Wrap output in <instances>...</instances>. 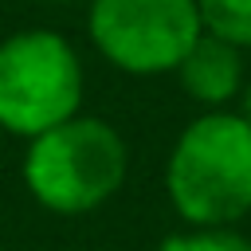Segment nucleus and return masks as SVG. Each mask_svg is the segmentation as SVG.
Wrapping results in <instances>:
<instances>
[{
	"label": "nucleus",
	"mask_w": 251,
	"mask_h": 251,
	"mask_svg": "<svg viewBox=\"0 0 251 251\" xmlns=\"http://www.w3.org/2000/svg\"><path fill=\"white\" fill-rule=\"evenodd\" d=\"M165 192L188 227H231L251 212V126L231 110L192 118L165 161Z\"/></svg>",
	"instance_id": "nucleus-1"
},
{
	"label": "nucleus",
	"mask_w": 251,
	"mask_h": 251,
	"mask_svg": "<svg viewBox=\"0 0 251 251\" xmlns=\"http://www.w3.org/2000/svg\"><path fill=\"white\" fill-rule=\"evenodd\" d=\"M126 137L106 118L75 114L27 141L20 173L39 208L55 216H82L102 208L126 184Z\"/></svg>",
	"instance_id": "nucleus-2"
},
{
	"label": "nucleus",
	"mask_w": 251,
	"mask_h": 251,
	"mask_svg": "<svg viewBox=\"0 0 251 251\" xmlns=\"http://www.w3.org/2000/svg\"><path fill=\"white\" fill-rule=\"evenodd\" d=\"M82 59L51 27H24L0 39V129L31 141L35 133L82 114Z\"/></svg>",
	"instance_id": "nucleus-3"
},
{
	"label": "nucleus",
	"mask_w": 251,
	"mask_h": 251,
	"mask_svg": "<svg viewBox=\"0 0 251 251\" xmlns=\"http://www.w3.org/2000/svg\"><path fill=\"white\" fill-rule=\"evenodd\" d=\"M94 51L122 75H173L200 35L196 0H90Z\"/></svg>",
	"instance_id": "nucleus-4"
},
{
	"label": "nucleus",
	"mask_w": 251,
	"mask_h": 251,
	"mask_svg": "<svg viewBox=\"0 0 251 251\" xmlns=\"http://www.w3.org/2000/svg\"><path fill=\"white\" fill-rule=\"evenodd\" d=\"M184 86V94L208 110H224L227 102L239 98L247 75H243V51L216 39V35H196V43L184 51V59L173 71Z\"/></svg>",
	"instance_id": "nucleus-5"
},
{
	"label": "nucleus",
	"mask_w": 251,
	"mask_h": 251,
	"mask_svg": "<svg viewBox=\"0 0 251 251\" xmlns=\"http://www.w3.org/2000/svg\"><path fill=\"white\" fill-rule=\"evenodd\" d=\"M200 31L239 51L251 47V0H196Z\"/></svg>",
	"instance_id": "nucleus-6"
},
{
	"label": "nucleus",
	"mask_w": 251,
	"mask_h": 251,
	"mask_svg": "<svg viewBox=\"0 0 251 251\" xmlns=\"http://www.w3.org/2000/svg\"><path fill=\"white\" fill-rule=\"evenodd\" d=\"M157 251H251V239L231 227H188L169 235Z\"/></svg>",
	"instance_id": "nucleus-7"
},
{
	"label": "nucleus",
	"mask_w": 251,
	"mask_h": 251,
	"mask_svg": "<svg viewBox=\"0 0 251 251\" xmlns=\"http://www.w3.org/2000/svg\"><path fill=\"white\" fill-rule=\"evenodd\" d=\"M235 114L251 126V78H247V82H243V90H239V110H235Z\"/></svg>",
	"instance_id": "nucleus-8"
},
{
	"label": "nucleus",
	"mask_w": 251,
	"mask_h": 251,
	"mask_svg": "<svg viewBox=\"0 0 251 251\" xmlns=\"http://www.w3.org/2000/svg\"><path fill=\"white\" fill-rule=\"evenodd\" d=\"M47 4H71V0H47Z\"/></svg>",
	"instance_id": "nucleus-9"
}]
</instances>
